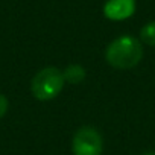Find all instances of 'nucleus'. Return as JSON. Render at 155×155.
<instances>
[{
    "instance_id": "423d86ee",
    "label": "nucleus",
    "mask_w": 155,
    "mask_h": 155,
    "mask_svg": "<svg viewBox=\"0 0 155 155\" xmlns=\"http://www.w3.org/2000/svg\"><path fill=\"white\" fill-rule=\"evenodd\" d=\"M140 38L147 46H155V21H149L140 31Z\"/></svg>"
},
{
    "instance_id": "6e6552de",
    "label": "nucleus",
    "mask_w": 155,
    "mask_h": 155,
    "mask_svg": "<svg viewBox=\"0 0 155 155\" xmlns=\"http://www.w3.org/2000/svg\"><path fill=\"white\" fill-rule=\"evenodd\" d=\"M143 155H155V152H146V153H143Z\"/></svg>"
},
{
    "instance_id": "0eeeda50",
    "label": "nucleus",
    "mask_w": 155,
    "mask_h": 155,
    "mask_svg": "<svg viewBox=\"0 0 155 155\" xmlns=\"http://www.w3.org/2000/svg\"><path fill=\"white\" fill-rule=\"evenodd\" d=\"M8 107H9V105H8V99H6L3 94H0V119L6 114Z\"/></svg>"
},
{
    "instance_id": "39448f33",
    "label": "nucleus",
    "mask_w": 155,
    "mask_h": 155,
    "mask_svg": "<svg viewBox=\"0 0 155 155\" xmlns=\"http://www.w3.org/2000/svg\"><path fill=\"white\" fill-rule=\"evenodd\" d=\"M64 79L70 84H81L85 79V68L79 64H71L64 71Z\"/></svg>"
},
{
    "instance_id": "f257e3e1",
    "label": "nucleus",
    "mask_w": 155,
    "mask_h": 155,
    "mask_svg": "<svg viewBox=\"0 0 155 155\" xmlns=\"http://www.w3.org/2000/svg\"><path fill=\"white\" fill-rule=\"evenodd\" d=\"M105 58L110 65L114 68L126 70L135 67L143 58V46L141 43L129 35H123L116 38L105 52Z\"/></svg>"
},
{
    "instance_id": "7ed1b4c3",
    "label": "nucleus",
    "mask_w": 155,
    "mask_h": 155,
    "mask_svg": "<svg viewBox=\"0 0 155 155\" xmlns=\"http://www.w3.org/2000/svg\"><path fill=\"white\" fill-rule=\"evenodd\" d=\"M71 150L73 155H102V135L91 126H82L73 135Z\"/></svg>"
},
{
    "instance_id": "f03ea898",
    "label": "nucleus",
    "mask_w": 155,
    "mask_h": 155,
    "mask_svg": "<svg viewBox=\"0 0 155 155\" xmlns=\"http://www.w3.org/2000/svg\"><path fill=\"white\" fill-rule=\"evenodd\" d=\"M64 84V73L59 68L46 67L34 76L31 82V91L38 101H50L61 93Z\"/></svg>"
},
{
    "instance_id": "20e7f679",
    "label": "nucleus",
    "mask_w": 155,
    "mask_h": 155,
    "mask_svg": "<svg viewBox=\"0 0 155 155\" xmlns=\"http://www.w3.org/2000/svg\"><path fill=\"white\" fill-rule=\"evenodd\" d=\"M135 11V0H108L104 6V14L113 21L129 18Z\"/></svg>"
}]
</instances>
